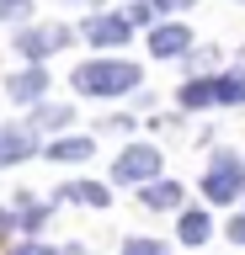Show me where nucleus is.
<instances>
[{
  "label": "nucleus",
  "mask_w": 245,
  "mask_h": 255,
  "mask_svg": "<svg viewBox=\"0 0 245 255\" xmlns=\"http://www.w3.org/2000/svg\"><path fill=\"white\" fill-rule=\"evenodd\" d=\"M133 85H139V64H123V59H96V64L75 69V91L80 96H123Z\"/></svg>",
  "instance_id": "obj_1"
},
{
  "label": "nucleus",
  "mask_w": 245,
  "mask_h": 255,
  "mask_svg": "<svg viewBox=\"0 0 245 255\" xmlns=\"http://www.w3.org/2000/svg\"><path fill=\"white\" fill-rule=\"evenodd\" d=\"M203 191H208L213 202H235V197L245 191V165L235 154H219L213 170H208V181H203Z\"/></svg>",
  "instance_id": "obj_2"
},
{
  "label": "nucleus",
  "mask_w": 245,
  "mask_h": 255,
  "mask_svg": "<svg viewBox=\"0 0 245 255\" xmlns=\"http://www.w3.org/2000/svg\"><path fill=\"white\" fill-rule=\"evenodd\" d=\"M155 170H160V154L149 149V143H133V149H123V159H117V181H128V186H144V181H155Z\"/></svg>",
  "instance_id": "obj_3"
},
{
  "label": "nucleus",
  "mask_w": 245,
  "mask_h": 255,
  "mask_svg": "<svg viewBox=\"0 0 245 255\" xmlns=\"http://www.w3.org/2000/svg\"><path fill=\"white\" fill-rule=\"evenodd\" d=\"M128 16H96V21H85V37L96 48H117V43H128Z\"/></svg>",
  "instance_id": "obj_4"
},
{
  "label": "nucleus",
  "mask_w": 245,
  "mask_h": 255,
  "mask_svg": "<svg viewBox=\"0 0 245 255\" xmlns=\"http://www.w3.org/2000/svg\"><path fill=\"white\" fill-rule=\"evenodd\" d=\"M187 48H192V32L187 27H155L149 32V53H155V59H176Z\"/></svg>",
  "instance_id": "obj_5"
},
{
  "label": "nucleus",
  "mask_w": 245,
  "mask_h": 255,
  "mask_svg": "<svg viewBox=\"0 0 245 255\" xmlns=\"http://www.w3.org/2000/svg\"><path fill=\"white\" fill-rule=\"evenodd\" d=\"M32 149H37L32 128H5V133H0V165H16V159H27Z\"/></svg>",
  "instance_id": "obj_6"
},
{
  "label": "nucleus",
  "mask_w": 245,
  "mask_h": 255,
  "mask_svg": "<svg viewBox=\"0 0 245 255\" xmlns=\"http://www.w3.org/2000/svg\"><path fill=\"white\" fill-rule=\"evenodd\" d=\"M43 91H48V75H43V69H21V75L11 80V101H21V107L43 101Z\"/></svg>",
  "instance_id": "obj_7"
},
{
  "label": "nucleus",
  "mask_w": 245,
  "mask_h": 255,
  "mask_svg": "<svg viewBox=\"0 0 245 255\" xmlns=\"http://www.w3.org/2000/svg\"><path fill=\"white\" fill-rule=\"evenodd\" d=\"M59 197H64V202H91V207H107V202H112V191L96 186V181H69V186H59Z\"/></svg>",
  "instance_id": "obj_8"
},
{
  "label": "nucleus",
  "mask_w": 245,
  "mask_h": 255,
  "mask_svg": "<svg viewBox=\"0 0 245 255\" xmlns=\"http://www.w3.org/2000/svg\"><path fill=\"white\" fill-rule=\"evenodd\" d=\"M16 48L27 53V59H43V53H53L59 48V37H53V27H32V32H21Z\"/></svg>",
  "instance_id": "obj_9"
},
{
  "label": "nucleus",
  "mask_w": 245,
  "mask_h": 255,
  "mask_svg": "<svg viewBox=\"0 0 245 255\" xmlns=\"http://www.w3.org/2000/svg\"><path fill=\"white\" fill-rule=\"evenodd\" d=\"M176 202H181L176 181H149L144 186V207H155V213H165V207H176Z\"/></svg>",
  "instance_id": "obj_10"
},
{
  "label": "nucleus",
  "mask_w": 245,
  "mask_h": 255,
  "mask_svg": "<svg viewBox=\"0 0 245 255\" xmlns=\"http://www.w3.org/2000/svg\"><path fill=\"white\" fill-rule=\"evenodd\" d=\"M213 101H219L213 80H187V85H181V107H187V112H197V107H213Z\"/></svg>",
  "instance_id": "obj_11"
},
{
  "label": "nucleus",
  "mask_w": 245,
  "mask_h": 255,
  "mask_svg": "<svg viewBox=\"0 0 245 255\" xmlns=\"http://www.w3.org/2000/svg\"><path fill=\"white\" fill-rule=\"evenodd\" d=\"M181 239H187V245H203V239L213 234V223H208V213H197V207H187V213H181Z\"/></svg>",
  "instance_id": "obj_12"
},
{
  "label": "nucleus",
  "mask_w": 245,
  "mask_h": 255,
  "mask_svg": "<svg viewBox=\"0 0 245 255\" xmlns=\"http://www.w3.org/2000/svg\"><path fill=\"white\" fill-rule=\"evenodd\" d=\"M213 91H219V101H224V107H240V101H245V69L219 75V80H213Z\"/></svg>",
  "instance_id": "obj_13"
},
{
  "label": "nucleus",
  "mask_w": 245,
  "mask_h": 255,
  "mask_svg": "<svg viewBox=\"0 0 245 255\" xmlns=\"http://www.w3.org/2000/svg\"><path fill=\"white\" fill-rule=\"evenodd\" d=\"M48 154L53 159H91V138H59V143H48Z\"/></svg>",
  "instance_id": "obj_14"
},
{
  "label": "nucleus",
  "mask_w": 245,
  "mask_h": 255,
  "mask_svg": "<svg viewBox=\"0 0 245 255\" xmlns=\"http://www.w3.org/2000/svg\"><path fill=\"white\" fill-rule=\"evenodd\" d=\"M69 117H75L69 107H43V112H37V123H43V128H64Z\"/></svg>",
  "instance_id": "obj_15"
},
{
  "label": "nucleus",
  "mask_w": 245,
  "mask_h": 255,
  "mask_svg": "<svg viewBox=\"0 0 245 255\" xmlns=\"http://www.w3.org/2000/svg\"><path fill=\"white\" fill-rule=\"evenodd\" d=\"M123 255H165V245H160V239H128Z\"/></svg>",
  "instance_id": "obj_16"
},
{
  "label": "nucleus",
  "mask_w": 245,
  "mask_h": 255,
  "mask_svg": "<svg viewBox=\"0 0 245 255\" xmlns=\"http://www.w3.org/2000/svg\"><path fill=\"white\" fill-rule=\"evenodd\" d=\"M43 218H48V207H37V202H21V229H43Z\"/></svg>",
  "instance_id": "obj_17"
},
{
  "label": "nucleus",
  "mask_w": 245,
  "mask_h": 255,
  "mask_svg": "<svg viewBox=\"0 0 245 255\" xmlns=\"http://www.w3.org/2000/svg\"><path fill=\"white\" fill-rule=\"evenodd\" d=\"M27 5H32V0H0V21H16V16H27Z\"/></svg>",
  "instance_id": "obj_18"
},
{
  "label": "nucleus",
  "mask_w": 245,
  "mask_h": 255,
  "mask_svg": "<svg viewBox=\"0 0 245 255\" xmlns=\"http://www.w3.org/2000/svg\"><path fill=\"white\" fill-rule=\"evenodd\" d=\"M149 16H155V5H144V0H133V5H128V21H144V27H149Z\"/></svg>",
  "instance_id": "obj_19"
},
{
  "label": "nucleus",
  "mask_w": 245,
  "mask_h": 255,
  "mask_svg": "<svg viewBox=\"0 0 245 255\" xmlns=\"http://www.w3.org/2000/svg\"><path fill=\"white\" fill-rule=\"evenodd\" d=\"M229 239H235V245H245V213H240V218H229Z\"/></svg>",
  "instance_id": "obj_20"
},
{
  "label": "nucleus",
  "mask_w": 245,
  "mask_h": 255,
  "mask_svg": "<svg viewBox=\"0 0 245 255\" xmlns=\"http://www.w3.org/2000/svg\"><path fill=\"white\" fill-rule=\"evenodd\" d=\"M11 255H53V250H43V245H16Z\"/></svg>",
  "instance_id": "obj_21"
},
{
  "label": "nucleus",
  "mask_w": 245,
  "mask_h": 255,
  "mask_svg": "<svg viewBox=\"0 0 245 255\" xmlns=\"http://www.w3.org/2000/svg\"><path fill=\"white\" fill-rule=\"evenodd\" d=\"M160 11H181V5H192V0H155Z\"/></svg>",
  "instance_id": "obj_22"
},
{
  "label": "nucleus",
  "mask_w": 245,
  "mask_h": 255,
  "mask_svg": "<svg viewBox=\"0 0 245 255\" xmlns=\"http://www.w3.org/2000/svg\"><path fill=\"white\" fill-rule=\"evenodd\" d=\"M53 255H85V250H80V245H64V250H53Z\"/></svg>",
  "instance_id": "obj_23"
},
{
  "label": "nucleus",
  "mask_w": 245,
  "mask_h": 255,
  "mask_svg": "<svg viewBox=\"0 0 245 255\" xmlns=\"http://www.w3.org/2000/svg\"><path fill=\"white\" fill-rule=\"evenodd\" d=\"M0 229H5V213H0Z\"/></svg>",
  "instance_id": "obj_24"
}]
</instances>
